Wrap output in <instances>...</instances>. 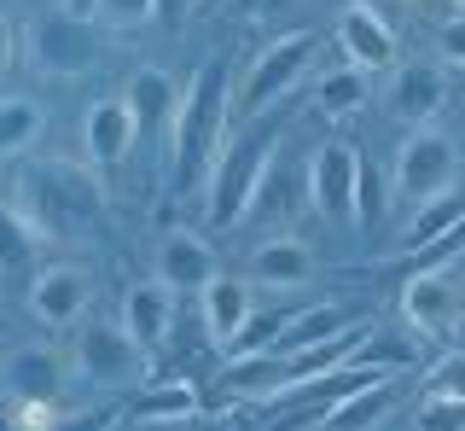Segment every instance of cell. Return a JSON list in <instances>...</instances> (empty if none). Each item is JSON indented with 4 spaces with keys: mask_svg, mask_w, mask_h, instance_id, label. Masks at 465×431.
<instances>
[{
    "mask_svg": "<svg viewBox=\"0 0 465 431\" xmlns=\"http://www.w3.org/2000/svg\"><path fill=\"white\" fill-rule=\"evenodd\" d=\"M448 105V76L442 65H401L396 76H390V111L419 128V123H436V111Z\"/></svg>",
    "mask_w": 465,
    "mask_h": 431,
    "instance_id": "7402d4cb",
    "label": "cell"
},
{
    "mask_svg": "<svg viewBox=\"0 0 465 431\" xmlns=\"http://www.w3.org/2000/svg\"><path fill=\"white\" fill-rule=\"evenodd\" d=\"M174 304H181V292H169L163 280H134L128 286V297H123V326L134 333V344L145 356H157L169 344V333H174Z\"/></svg>",
    "mask_w": 465,
    "mask_h": 431,
    "instance_id": "d6986e66",
    "label": "cell"
},
{
    "mask_svg": "<svg viewBox=\"0 0 465 431\" xmlns=\"http://www.w3.org/2000/svg\"><path fill=\"white\" fill-rule=\"evenodd\" d=\"M425 396H448V402H465V350H448L442 362L430 367V379H425Z\"/></svg>",
    "mask_w": 465,
    "mask_h": 431,
    "instance_id": "4316f807",
    "label": "cell"
},
{
    "mask_svg": "<svg viewBox=\"0 0 465 431\" xmlns=\"http://www.w3.org/2000/svg\"><path fill=\"white\" fill-rule=\"evenodd\" d=\"M396 396H401V379L396 373H378V379L343 391L331 408H320L302 431H378L390 414H396Z\"/></svg>",
    "mask_w": 465,
    "mask_h": 431,
    "instance_id": "4fadbf2b",
    "label": "cell"
},
{
    "mask_svg": "<svg viewBox=\"0 0 465 431\" xmlns=\"http://www.w3.org/2000/svg\"><path fill=\"white\" fill-rule=\"evenodd\" d=\"M152 12H157L152 0H94V18L105 24V30H140Z\"/></svg>",
    "mask_w": 465,
    "mask_h": 431,
    "instance_id": "83f0119b",
    "label": "cell"
},
{
    "mask_svg": "<svg viewBox=\"0 0 465 431\" xmlns=\"http://www.w3.org/2000/svg\"><path fill=\"white\" fill-rule=\"evenodd\" d=\"M436 47H442V59H448V65H460V70H465V12H460V18H448L442 30H436Z\"/></svg>",
    "mask_w": 465,
    "mask_h": 431,
    "instance_id": "4dcf8cb0",
    "label": "cell"
},
{
    "mask_svg": "<svg viewBox=\"0 0 465 431\" xmlns=\"http://www.w3.org/2000/svg\"><path fill=\"white\" fill-rule=\"evenodd\" d=\"M203 414V402H198V385L193 379H181V373H169V379H145L140 385V396L128 402V414L123 420H134V426H181V420H198Z\"/></svg>",
    "mask_w": 465,
    "mask_h": 431,
    "instance_id": "44dd1931",
    "label": "cell"
},
{
    "mask_svg": "<svg viewBox=\"0 0 465 431\" xmlns=\"http://www.w3.org/2000/svg\"><path fill=\"white\" fill-rule=\"evenodd\" d=\"M227 65L222 59H203L181 88V105H174V123H169V175L174 186H198L210 175L215 152H222V135H227Z\"/></svg>",
    "mask_w": 465,
    "mask_h": 431,
    "instance_id": "7a4b0ae2",
    "label": "cell"
},
{
    "mask_svg": "<svg viewBox=\"0 0 465 431\" xmlns=\"http://www.w3.org/2000/svg\"><path fill=\"white\" fill-rule=\"evenodd\" d=\"M198 315H203V333H210L215 350H232V338H239L244 321L256 315V286L244 280V275H215V280H203Z\"/></svg>",
    "mask_w": 465,
    "mask_h": 431,
    "instance_id": "e0dca14e",
    "label": "cell"
},
{
    "mask_svg": "<svg viewBox=\"0 0 465 431\" xmlns=\"http://www.w3.org/2000/svg\"><path fill=\"white\" fill-rule=\"evenodd\" d=\"M401 321L413 338H448L465 321V286L448 275V268H430V275H407L401 292Z\"/></svg>",
    "mask_w": 465,
    "mask_h": 431,
    "instance_id": "ba28073f",
    "label": "cell"
},
{
    "mask_svg": "<svg viewBox=\"0 0 465 431\" xmlns=\"http://www.w3.org/2000/svg\"><path fill=\"white\" fill-rule=\"evenodd\" d=\"M268 164H273V135H251V140H232V146L215 152L210 175H203V216H210V227H232L256 205L262 181H268Z\"/></svg>",
    "mask_w": 465,
    "mask_h": 431,
    "instance_id": "5b68a950",
    "label": "cell"
},
{
    "mask_svg": "<svg viewBox=\"0 0 465 431\" xmlns=\"http://www.w3.org/2000/svg\"><path fill=\"white\" fill-rule=\"evenodd\" d=\"M378 210H384V193H378V169L361 164V169H355V222H372Z\"/></svg>",
    "mask_w": 465,
    "mask_h": 431,
    "instance_id": "f546056e",
    "label": "cell"
},
{
    "mask_svg": "<svg viewBox=\"0 0 465 431\" xmlns=\"http://www.w3.org/2000/svg\"><path fill=\"white\" fill-rule=\"evenodd\" d=\"M460 12H465V0H460Z\"/></svg>",
    "mask_w": 465,
    "mask_h": 431,
    "instance_id": "8d00e7d4",
    "label": "cell"
},
{
    "mask_svg": "<svg viewBox=\"0 0 465 431\" xmlns=\"http://www.w3.org/2000/svg\"><path fill=\"white\" fill-rule=\"evenodd\" d=\"M355 169H361V152L349 140H326L309 157V205L326 222H355Z\"/></svg>",
    "mask_w": 465,
    "mask_h": 431,
    "instance_id": "8fae6325",
    "label": "cell"
},
{
    "mask_svg": "<svg viewBox=\"0 0 465 431\" xmlns=\"http://www.w3.org/2000/svg\"><path fill=\"white\" fill-rule=\"evenodd\" d=\"M87 304H94V268H82V263L29 268V315L41 326H76Z\"/></svg>",
    "mask_w": 465,
    "mask_h": 431,
    "instance_id": "9c48e42d",
    "label": "cell"
},
{
    "mask_svg": "<svg viewBox=\"0 0 465 431\" xmlns=\"http://www.w3.org/2000/svg\"><path fill=\"white\" fill-rule=\"evenodd\" d=\"M367 99H372V76H367V70H355V65L326 70V76H320V88H314L320 117H331V123H343V117H355V111H367Z\"/></svg>",
    "mask_w": 465,
    "mask_h": 431,
    "instance_id": "603a6c76",
    "label": "cell"
},
{
    "mask_svg": "<svg viewBox=\"0 0 465 431\" xmlns=\"http://www.w3.org/2000/svg\"><path fill=\"white\" fill-rule=\"evenodd\" d=\"M157 12H163V18H186V12H193V0H152Z\"/></svg>",
    "mask_w": 465,
    "mask_h": 431,
    "instance_id": "d6a6232c",
    "label": "cell"
},
{
    "mask_svg": "<svg viewBox=\"0 0 465 431\" xmlns=\"http://www.w3.org/2000/svg\"><path fill=\"white\" fill-rule=\"evenodd\" d=\"M314 53H320V35L314 30H291L280 41H268V47L251 59V70H244L239 99L227 94V128H239V123H251V117H268V111L314 70Z\"/></svg>",
    "mask_w": 465,
    "mask_h": 431,
    "instance_id": "3957f363",
    "label": "cell"
},
{
    "mask_svg": "<svg viewBox=\"0 0 465 431\" xmlns=\"http://www.w3.org/2000/svg\"><path fill=\"white\" fill-rule=\"evenodd\" d=\"M454 175H460V146L436 123H419L413 135L401 140V152H396V186L419 205V198L448 193Z\"/></svg>",
    "mask_w": 465,
    "mask_h": 431,
    "instance_id": "52a82bcc",
    "label": "cell"
},
{
    "mask_svg": "<svg viewBox=\"0 0 465 431\" xmlns=\"http://www.w3.org/2000/svg\"><path fill=\"white\" fill-rule=\"evenodd\" d=\"M419 431H465V402L425 396L419 402Z\"/></svg>",
    "mask_w": 465,
    "mask_h": 431,
    "instance_id": "f1b7e54d",
    "label": "cell"
},
{
    "mask_svg": "<svg viewBox=\"0 0 465 431\" xmlns=\"http://www.w3.org/2000/svg\"><path fill=\"white\" fill-rule=\"evenodd\" d=\"M314 268H320V256H314L309 239L273 234V239H262V246L251 251V263H244V280L262 286V292H302V286L314 280Z\"/></svg>",
    "mask_w": 465,
    "mask_h": 431,
    "instance_id": "5bb4252c",
    "label": "cell"
},
{
    "mask_svg": "<svg viewBox=\"0 0 465 431\" xmlns=\"http://www.w3.org/2000/svg\"><path fill=\"white\" fill-rule=\"evenodd\" d=\"M123 99H128V117H134V135L140 140H157V135H169V123H174L181 82H174L163 65H140L134 76H128Z\"/></svg>",
    "mask_w": 465,
    "mask_h": 431,
    "instance_id": "ac0fdd59",
    "label": "cell"
},
{
    "mask_svg": "<svg viewBox=\"0 0 465 431\" xmlns=\"http://www.w3.org/2000/svg\"><path fill=\"white\" fill-rule=\"evenodd\" d=\"M0 385L12 402H58L70 385V362L53 344H18V350L0 362Z\"/></svg>",
    "mask_w": 465,
    "mask_h": 431,
    "instance_id": "7c38bea8",
    "label": "cell"
},
{
    "mask_svg": "<svg viewBox=\"0 0 465 431\" xmlns=\"http://www.w3.org/2000/svg\"><path fill=\"white\" fill-rule=\"evenodd\" d=\"M465 216V198L448 186V193H436V198H419V210H413V222H407V234H401V251H419V246H430L436 234H448Z\"/></svg>",
    "mask_w": 465,
    "mask_h": 431,
    "instance_id": "d4e9b609",
    "label": "cell"
},
{
    "mask_svg": "<svg viewBox=\"0 0 465 431\" xmlns=\"http://www.w3.org/2000/svg\"><path fill=\"white\" fill-rule=\"evenodd\" d=\"M12 53H18V30H12V18H6V12H0V76H6Z\"/></svg>",
    "mask_w": 465,
    "mask_h": 431,
    "instance_id": "1f68e13d",
    "label": "cell"
},
{
    "mask_svg": "<svg viewBox=\"0 0 465 431\" xmlns=\"http://www.w3.org/2000/svg\"><path fill=\"white\" fill-rule=\"evenodd\" d=\"M331 35H338L343 59L355 70H367V76H378V70L396 65V30H390L384 18L367 6V0H355V6L338 12V24H331Z\"/></svg>",
    "mask_w": 465,
    "mask_h": 431,
    "instance_id": "2e32d148",
    "label": "cell"
},
{
    "mask_svg": "<svg viewBox=\"0 0 465 431\" xmlns=\"http://www.w3.org/2000/svg\"><path fill=\"white\" fill-rule=\"evenodd\" d=\"M0 431H18V426H12V414H0Z\"/></svg>",
    "mask_w": 465,
    "mask_h": 431,
    "instance_id": "d590c367",
    "label": "cell"
},
{
    "mask_svg": "<svg viewBox=\"0 0 465 431\" xmlns=\"http://www.w3.org/2000/svg\"><path fill=\"white\" fill-rule=\"evenodd\" d=\"M152 431H222V426H210V420L198 414V420H181V426H152Z\"/></svg>",
    "mask_w": 465,
    "mask_h": 431,
    "instance_id": "836d02e7",
    "label": "cell"
},
{
    "mask_svg": "<svg viewBox=\"0 0 465 431\" xmlns=\"http://www.w3.org/2000/svg\"><path fill=\"white\" fill-rule=\"evenodd\" d=\"M134 146H140V135H134V117H128L123 94H105V99H94V105L82 111V157L99 169V175L123 169Z\"/></svg>",
    "mask_w": 465,
    "mask_h": 431,
    "instance_id": "30bf717a",
    "label": "cell"
},
{
    "mask_svg": "<svg viewBox=\"0 0 465 431\" xmlns=\"http://www.w3.org/2000/svg\"><path fill=\"white\" fill-rule=\"evenodd\" d=\"M24 47H29V65H35L41 76H58V82L87 76L94 59H99L94 18H76V12H64V6L35 12V18H29V30H24Z\"/></svg>",
    "mask_w": 465,
    "mask_h": 431,
    "instance_id": "8992f818",
    "label": "cell"
},
{
    "mask_svg": "<svg viewBox=\"0 0 465 431\" xmlns=\"http://www.w3.org/2000/svg\"><path fill=\"white\" fill-rule=\"evenodd\" d=\"M12 210L29 222L41 246H76V239H94V227L105 222V186H99V169L87 157L82 164L47 157V164H29L18 175Z\"/></svg>",
    "mask_w": 465,
    "mask_h": 431,
    "instance_id": "6da1fadb",
    "label": "cell"
},
{
    "mask_svg": "<svg viewBox=\"0 0 465 431\" xmlns=\"http://www.w3.org/2000/svg\"><path fill=\"white\" fill-rule=\"evenodd\" d=\"M70 379L94 385V391H134V385H145V373H152V356L134 344V333H128L123 321H76V338H70Z\"/></svg>",
    "mask_w": 465,
    "mask_h": 431,
    "instance_id": "277c9868",
    "label": "cell"
},
{
    "mask_svg": "<svg viewBox=\"0 0 465 431\" xmlns=\"http://www.w3.org/2000/svg\"><path fill=\"white\" fill-rule=\"evenodd\" d=\"M35 251H41V239L29 234V222L12 205H0V275H29Z\"/></svg>",
    "mask_w": 465,
    "mask_h": 431,
    "instance_id": "484cf974",
    "label": "cell"
},
{
    "mask_svg": "<svg viewBox=\"0 0 465 431\" xmlns=\"http://www.w3.org/2000/svg\"><path fill=\"white\" fill-rule=\"evenodd\" d=\"M41 128H47V111H41V99H0V157H18L41 140Z\"/></svg>",
    "mask_w": 465,
    "mask_h": 431,
    "instance_id": "cb8c5ba5",
    "label": "cell"
},
{
    "mask_svg": "<svg viewBox=\"0 0 465 431\" xmlns=\"http://www.w3.org/2000/svg\"><path fill=\"white\" fill-rule=\"evenodd\" d=\"M152 275L169 286V292H203V280L222 275V256L203 234L193 227H174V234L157 239V256H152Z\"/></svg>",
    "mask_w": 465,
    "mask_h": 431,
    "instance_id": "9a60e30c",
    "label": "cell"
},
{
    "mask_svg": "<svg viewBox=\"0 0 465 431\" xmlns=\"http://www.w3.org/2000/svg\"><path fill=\"white\" fill-rule=\"evenodd\" d=\"M64 12H76V18H94V0H64Z\"/></svg>",
    "mask_w": 465,
    "mask_h": 431,
    "instance_id": "e575fe53",
    "label": "cell"
},
{
    "mask_svg": "<svg viewBox=\"0 0 465 431\" xmlns=\"http://www.w3.org/2000/svg\"><path fill=\"white\" fill-rule=\"evenodd\" d=\"M361 315L355 309H343V304H314V309H291L285 321H280V333L268 338V356L273 362H291V356H309L320 350V344H331L343 333V326H355Z\"/></svg>",
    "mask_w": 465,
    "mask_h": 431,
    "instance_id": "ffe728a7",
    "label": "cell"
}]
</instances>
